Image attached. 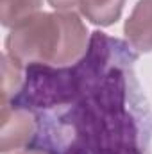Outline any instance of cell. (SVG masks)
<instances>
[{
	"label": "cell",
	"mask_w": 152,
	"mask_h": 154,
	"mask_svg": "<svg viewBox=\"0 0 152 154\" xmlns=\"http://www.w3.org/2000/svg\"><path fill=\"white\" fill-rule=\"evenodd\" d=\"M43 0H0V22L4 27L13 29L23 20L39 13Z\"/></svg>",
	"instance_id": "cell-7"
},
{
	"label": "cell",
	"mask_w": 152,
	"mask_h": 154,
	"mask_svg": "<svg viewBox=\"0 0 152 154\" xmlns=\"http://www.w3.org/2000/svg\"><path fill=\"white\" fill-rule=\"evenodd\" d=\"M25 66L13 61L5 52L2 56V104H7L22 88Z\"/></svg>",
	"instance_id": "cell-8"
},
{
	"label": "cell",
	"mask_w": 152,
	"mask_h": 154,
	"mask_svg": "<svg viewBox=\"0 0 152 154\" xmlns=\"http://www.w3.org/2000/svg\"><path fill=\"white\" fill-rule=\"evenodd\" d=\"M11 154H54V152L48 151V149H45V147H41V145L31 143V145L22 147V149H18V151H13Z\"/></svg>",
	"instance_id": "cell-10"
},
{
	"label": "cell",
	"mask_w": 152,
	"mask_h": 154,
	"mask_svg": "<svg viewBox=\"0 0 152 154\" xmlns=\"http://www.w3.org/2000/svg\"><path fill=\"white\" fill-rule=\"evenodd\" d=\"M48 4H50L56 11L68 13V11H74L75 7L81 5V0H48Z\"/></svg>",
	"instance_id": "cell-9"
},
{
	"label": "cell",
	"mask_w": 152,
	"mask_h": 154,
	"mask_svg": "<svg viewBox=\"0 0 152 154\" xmlns=\"http://www.w3.org/2000/svg\"><path fill=\"white\" fill-rule=\"evenodd\" d=\"M136 59L127 41L91 32L79 59L81 99L63 111L36 115L31 143L54 154H150L152 111L134 74Z\"/></svg>",
	"instance_id": "cell-1"
},
{
	"label": "cell",
	"mask_w": 152,
	"mask_h": 154,
	"mask_svg": "<svg viewBox=\"0 0 152 154\" xmlns=\"http://www.w3.org/2000/svg\"><path fill=\"white\" fill-rule=\"evenodd\" d=\"M125 0H81V14L95 25L109 27L122 16Z\"/></svg>",
	"instance_id": "cell-6"
},
{
	"label": "cell",
	"mask_w": 152,
	"mask_h": 154,
	"mask_svg": "<svg viewBox=\"0 0 152 154\" xmlns=\"http://www.w3.org/2000/svg\"><path fill=\"white\" fill-rule=\"evenodd\" d=\"M38 131V118L34 113L9 104H2V129H0V151L11 152L27 147Z\"/></svg>",
	"instance_id": "cell-4"
},
{
	"label": "cell",
	"mask_w": 152,
	"mask_h": 154,
	"mask_svg": "<svg viewBox=\"0 0 152 154\" xmlns=\"http://www.w3.org/2000/svg\"><path fill=\"white\" fill-rule=\"evenodd\" d=\"M123 34L136 52H152V0L136 2L132 13L125 20Z\"/></svg>",
	"instance_id": "cell-5"
},
{
	"label": "cell",
	"mask_w": 152,
	"mask_h": 154,
	"mask_svg": "<svg viewBox=\"0 0 152 154\" xmlns=\"http://www.w3.org/2000/svg\"><path fill=\"white\" fill-rule=\"evenodd\" d=\"M84 72L77 61L68 66L27 65L23 84L7 102L34 115L56 113L74 106L82 95Z\"/></svg>",
	"instance_id": "cell-3"
},
{
	"label": "cell",
	"mask_w": 152,
	"mask_h": 154,
	"mask_svg": "<svg viewBox=\"0 0 152 154\" xmlns=\"http://www.w3.org/2000/svg\"><path fill=\"white\" fill-rule=\"evenodd\" d=\"M90 36L74 11H39L11 29L5 38V54L22 66L36 63L68 66L86 54Z\"/></svg>",
	"instance_id": "cell-2"
}]
</instances>
